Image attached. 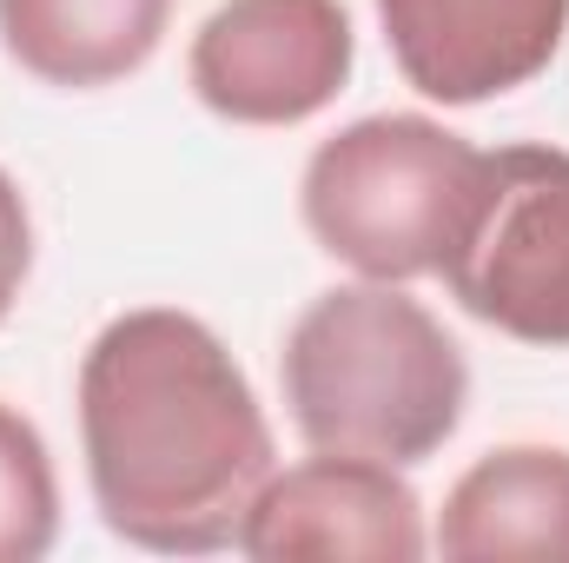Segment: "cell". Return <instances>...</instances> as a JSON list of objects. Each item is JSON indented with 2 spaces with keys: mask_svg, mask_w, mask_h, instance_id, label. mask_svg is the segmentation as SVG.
Segmentation results:
<instances>
[{
  "mask_svg": "<svg viewBox=\"0 0 569 563\" xmlns=\"http://www.w3.org/2000/svg\"><path fill=\"white\" fill-rule=\"evenodd\" d=\"M80 457L100 524L159 557L239 544L279 444L226 338L179 312L140 305L93 332L80 358Z\"/></svg>",
  "mask_w": 569,
  "mask_h": 563,
  "instance_id": "1",
  "label": "cell"
},
{
  "mask_svg": "<svg viewBox=\"0 0 569 563\" xmlns=\"http://www.w3.org/2000/svg\"><path fill=\"white\" fill-rule=\"evenodd\" d=\"M279 385L311 451H351L398 471L437 457L470 412L463 345L425 298L385 279L318 292L284 332Z\"/></svg>",
  "mask_w": 569,
  "mask_h": 563,
  "instance_id": "2",
  "label": "cell"
},
{
  "mask_svg": "<svg viewBox=\"0 0 569 563\" xmlns=\"http://www.w3.org/2000/svg\"><path fill=\"white\" fill-rule=\"evenodd\" d=\"M490 179V152L430 113H365L311 146L298 219L358 279H437Z\"/></svg>",
  "mask_w": 569,
  "mask_h": 563,
  "instance_id": "3",
  "label": "cell"
},
{
  "mask_svg": "<svg viewBox=\"0 0 569 563\" xmlns=\"http://www.w3.org/2000/svg\"><path fill=\"white\" fill-rule=\"evenodd\" d=\"M450 298L537 352H569V152L563 146H503L490 152L483 199L450 246Z\"/></svg>",
  "mask_w": 569,
  "mask_h": 563,
  "instance_id": "4",
  "label": "cell"
},
{
  "mask_svg": "<svg viewBox=\"0 0 569 563\" xmlns=\"http://www.w3.org/2000/svg\"><path fill=\"white\" fill-rule=\"evenodd\" d=\"M358 67L345 0H219L192 47L186 87L226 127H305Z\"/></svg>",
  "mask_w": 569,
  "mask_h": 563,
  "instance_id": "5",
  "label": "cell"
},
{
  "mask_svg": "<svg viewBox=\"0 0 569 563\" xmlns=\"http://www.w3.org/2000/svg\"><path fill=\"white\" fill-rule=\"evenodd\" d=\"M232 551L259 563H418L430 557L425 497L398 464L311 451L259 484Z\"/></svg>",
  "mask_w": 569,
  "mask_h": 563,
  "instance_id": "6",
  "label": "cell"
},
{
  "mask_svg": "<svg viewBox=\"0 0 569 563\" xmlns=\"http://www.w3.org/2000/svg\"><path fill=\"white\" fill-rule=\"evenodd\" d=\"M378 27L411 93L483 107L563 53L569 0H378Z\"/></svg>",
  "mask_w": 569,
  "mask_h": 563,
  "instance_id": "7",
  "label": "cell"
},
{
  "mask_svg": "<svg viewBox=\"0 0 569 563\" xmlns=\"http://www.w3.org/2000/svg\"><path fill=\"white\" fill-rule=\"evenodd\" d=\"M430 551L450 563H497V557L569 563V451L563 444H497V451H483L443 491Z\"/></svg>",
  "mask_w": 569,
  "mask_h": 563,
  "instance_id": "8",
  "label": "cell"
},
{
  "mask_svg": "<svg viewBox=\"0 0 569 563\" xmlns=\"http://www.w3.org/2000/svg\"><path fill=\"white\" fill-rule=\"evenodd\" d=\"M172 27V0H0V47L60 93L133 80Z\"/></svg>",
  "mask_w": 569,
  "mask_h": 563,
  "instance_id": "9",
  "label": "cell"
},
{
  "mask_svg": "<svg viewBox=\"0 0 569 563\" xmlns=\"http://www.w3.org/2000/svg\"><path fill=\"white\" fill-rule=\"evenodd\" d=\"M60 537V477L40 424L0 405V563H40Z\"/></svg>",
  "mask_w": 569,
  "mask_h": 563,
  "instance_id": "10",
  "label": "cell"
},
{
  "mask_svg": "<svg viewBox=\"0 0 569 563\" xmlns=\"http://www.w3.org/2000/svg\"><path fill=\"white\" fill-rule=\"evenodd\" d=\"M27 273H33V213H27V192L13 186V172L0 166V325L20 305Z\"/></svg>",
  "mask_w": 569,
  "mask_h": 563,
  "instance_id": "11",
  "label": "cell"
}]
</instances>
